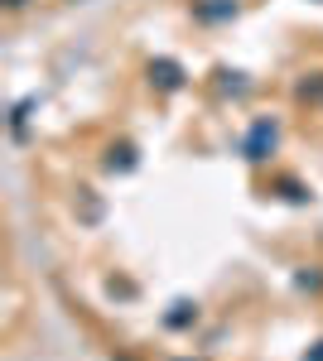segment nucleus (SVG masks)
Wrapping results in <instances>:
<instances>
[{
    "mask_svg": "<svg viewBox=\"0 0 323 361\" xmlns=\"http://www.w3.org/2000/svg\"><path fill=\"white\" fill-rule=\"evenodd\" d=\"M275 145H280V126H275V121H256L251 135H246V145H242V154L251 164H266L270 154H275Z\"/></svg>",
    "mask_w": 323,
    "mask_h": 361,
    "instance_id": "nucleus-1",
    "label": "nucleus"
},
{
    "mask_svg": "<svg viewBox=\"0 0 323 361\" xmlns=\"http://www.w3.org/2000/svg\"><path fill=\"white\" fill-rule=\"evenodd\" d=\"M150 82L160 87V92H179V87H184V68H179L174 58H155V63H150Z\"/></svg>",
    "mask_w": 323,
    "mask_h": 361,
    "instance_id": "nucleus-2",
    "label": "nucleus"
},
{
    "mask_svg": "<svg viewBox=\"0 0 323 361\" xmlns=\"http://www.w3.org/2000/svg\"><path fill=\"white\" fill-rule=\"evenodd\" d=\"M299 102H323V73H304V82H299Z\"/></svg>",
    "mask_w": 323,
    "mask_h": 361,
    "instance_id": "nucleus-3",
    "label": "nucleus"
},
{
    "mask_svg": "<svg viewBox=\"0 0 323 361\" xmlns=\"http://www.w3.org/2000/svg\"><path fill=\"white\" fill-rule=\"evenodd\" d=\"M237 15V0H222V5H198V20H227Z\"/></svg>",
    "mask_w": 323,
    "mask_h": 361,
    "instance_id": "nucleus-4",
    "label": "nucleus"
},
{
    "mask_svg": "<svg viewBox=\"0 0 323 361\" xmlns=\"http://www.w3.org/2000/svg\"><path fill=\"white\" fill-rule=\"evenodd\" d=\"M304 361H323V342H314V347L304 352Z\"/></svg>",
    "mask_w": 323,
    "mask_h": 361,
    "instance_id": "nucleus-5",
    "label": "nucleus"
},
{
    "mask_svg": "<svg viewBox=\"0 0 323 361\" xmlns=\"http://www.w3.org/2000/svg\"><path fill=\"white\" fill-rule=\"evenodd\" d=\"M5 5H10V10H20V5H25V0H5Z\"/></svg>",
    "mask_w": 323,
    "mask_h": 361,
    "instance_id": "nucleus-6",
    "label": "nucleus"
}]
</instances>
